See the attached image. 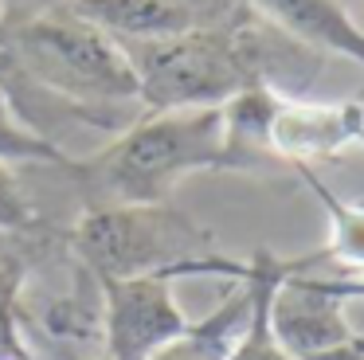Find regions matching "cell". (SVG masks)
Returning <instances> with one entry per match:
<instances>
[{
	"label": "cell",
	"instance_id": "obj_16",
	"mask_svg": "<svg viewBox=\"0 0 364 360\" xmlns=\"http://www.w3.org/2000/svg\"><path fill=\"white\" fill-rule=\"evenodd\" d=\"M356 145H360V149H364V133H360V141H356Z\"/></svg>",
	"mask_w": 364,
	"mask_h": 360
},
{
	"label": "cell",
	"instance_id": "obj_15",
	"mask_svg": "<svg viewBox=\"0 0 364 360\" xmlns=\"http://www.w3.org/2000/svg\"><path fill=\"white\" fill-rule=\"evenodd\" d=\"M0 23H4V4H0Z\"/></svg>",
	"mask_w": 364,
	"mask_h": 360
},
{
	"label": "cell",
	"instance_id": "obj_1",
	"mask_svg": "<svg viewBox=\"0 0 364 360\" xmlns=\"http://www.w3.org/2000/svg\"><path fill=\"white\" fill-rule=\"evenodd\" d=\"M122 47L134 63L141 110H212L251 86L286 90L282 75L298 67V55H317L255 12L228 28L122 39Z\"/></svg>",
	"mask_w": 364,
	"mask_h": 360
},
{
	"label": "cell",
	"instance_id": "obj_8",
	"mask_svg": "<svg viewBox=\"0 0 364 360\" xmlns=\"http://www.w3.org/2000/svg\"><path fill=\"white\" fill-rule=\"evenodd\" d=\"M255 16L309 51H329L364 67V28L341 0H247Z\"/></svg>",
	"mask_w": 364,
	"mask_h": 360
},
{
	"label": "cell",
	"instance_id": "obj_13",
	"mask_svg": "<svg viewBox=\"0 0 364 360\" xmlns=\"http://www.w3.org/2000/svg\"><path fill=\"white\" fill-rule=\"evenodd\" d=\"M321 282L333 290L337 297L353 302V297H364V274H321Z\"/></svg>",
	"mask_w": 364,
	"mask_h": 360
},
{
	"label": "cell",
	"instance_id": "obj_2",
	"mask_svg": "<svg viewBox=\"0 0 364 360\" xmlns=\"http://www.w3.org/2000/svg\"><path fill=\"white\" fill-rule=\"evenodd\" d=\"M192 172H231L223 106L141 110L102 149L75 157L67 176L87 203H165Z\"/></svg>",
	"mask_w": 364,
	"mask_h": 360
},
{
	"label": "cell",
	"instance_id": "obj_4",
	"mask_svg": "<svg viewBox=\"0 0 364 360\" xmlns=\"http://www.w3.org/2000/svg\"><path fill=\"white\" fill-rule=\"evenodd\" d=\"M102 278L67 239H24L16 325L32 360H102Z\"/></svg>",
	"mask_w": 364,
	"mask_h": 360
},
{
	"label": "cell",
	"instance_id": "obj_6",
	"mask_svg": "<svg viewBox=\"0 0 364 360\" xmlns=\"http://www.w3.org/2000/svg\"><path fill=\"white\" fill-rule=\"evenodd\" d=\"M176 282L168 278H122L102 282L106 321H102V356L106 360H149L184 325Z\"/></svg>",
	"mask_w": 364,
	"mask_h": 360
},
{
	"label": "cell",
	"instance_id": "obj_7",
	"mask_svg": "<svg viewBox=\"0 0 364 360\" xmlns=\"http://www.w3.org/2000/svg\"><path fill=\"white\" fill-rule=\"evenodd\" d=\"M75 8L118 39H168L251 16L247 0H75Z\"/></svg>",
	"mask_w": 364,
	"mask_h": 360
},
{
	"label": "cell",
	"instance_id": "obj_11",
	"mask_svg": "<svg viewBox=\"0 0 364 360\" xmlns=\"http://www.w3.org/2000/svg\"><path fill=\"white\" fill-rule=\"evenodd\" d=\"M0 161L9 164H43V169H71L75 153H67L63 145L48 141L43 133H36L24 117L16 114V106L9 102V94L0 90Z\"/></svg>",
	"mask_w": 364,
	"mask_h": 360
},
{
	"label": "cell",
	"instance_id": "obj_5",
	"mask_svg": "<svg viewBox=\"0 0 364 360\" xmlns=\"http://www.w3.org/2000/svg\"><path fill=\"white\" fill-rule=\"evenodd\" d=\"M270 329L294 360H364V333L348 321L345 297L306 270V258H286L270 294Z\"/></svg>",
	"mask_w": 364,
	"mask_h": 360
},
{
	"label": "cell",
	"instance_id": "obj_14",
	"mask_svg": "<svg viewBox=\"0 0 364 360\" xmlns=\"http://www.w3.org/2000/svg\"><path fill=\"white\" fill-rule=\"evenodd\" d=\"M4 4V12H12V8H20V4H28V0H0Z\"/></svg>",
	"mask_w": 364,
	"mask_h": 360
},
{
	"label": "cell",
	"instance_id": "obj_3",
	"mask_svg": "<svg viewBox=\"0 0 364 360\" xmlns=\"http://www.w3.org/2000/svg\"><path fill=\"white\" fill-rule=\"evenodd\" d=\"M71 250L102 282L122 278H168L212 274L239 282L247 263L223 255L215 231L192 219L173 200L165 203H87L67 235Z\"/></svg>",
	"mask_w": 364,
	"mask_h": 360
},
{
	"label": "cell",
	"instance_id": "obj_12",
	"mask_svg": "<svg viewBox=\"0 0 364 360\" xmlns=\"http://www.w3.org/2000/svg\"><path fill=\"white\" fill-rule=\"evenodd\" d=\"M43 231V219L36 211L32 196L24 192L16 169L9 161H0V239H12V235H36Z\"/></svg>",
	"mask_w": 364,
	"mask_h": 360
},
{
	"label": "cell",
	"instance_id": "obj_9",
	"mask_svg": "<svg viewBox=\"0 0 364 360\" xmlns=\"http://www.w3.org/2000/svg\"><path fill=\"white\" fill-rule=\"evenodd\" d=\"M247 317H251V282L243 274L239 282H228V294L220 297V305L208 317L188 321L149 360H231L247 329Z\"/></svg>",
	"mask_w": 364,
	"mask_h": 360
},
{
	"label": "cell",
	"instance_id": "obj_10",
	"mask_svg": "<svg viewBox=\"0 0 364 360\" xmlns=\"http://www.w3.org/2000/svg\"><path fill=\"white\" fill-rule=\"evenodd\" d=\"M301 184L317 196L329 219L325 247L309 255V266H329V274H364V203H348L314 169H294Z\"/></svg>",
	"mask_w": 364,
	"mask_h": 360
},
{
	"label": "cell",
	"instance_id": "obj_17",
	"mask_svg": "<svg viewBox=\"0 0 364 360\" xmlns=\"http://www.w3.org/2000/svg\"><path fill=\"white\" fill-rule=\"evenodd\" d=\"M102 360H106V356H102Z\"/></svg>",
	"mask_w": 364,
	"mask_h": 360
}]
</instances>
